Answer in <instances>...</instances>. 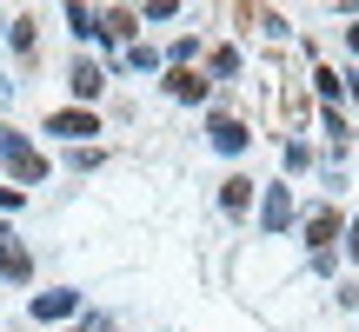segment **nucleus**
I'll use <instances>...</instances> for the list:
<instances>
[{"label": "nucleus", "instance_id": "6e6552de", "mask_svg": "<svg viewBox=\"0 0 359 332\" xmlns=\"http://www.w3.org/2000/svg\"><path fill=\"white\" fill-rule=\"evenodd\" d=\"M266 226H273V233L286 226V193H273V200H266Z\"/></svg>", "mask_w": 359, "mask_h": 332}, {"label": "nucleus", "instance_id": "f257e3e1", "mask_svg": "<svg viewBox=\"0 0 359 332\" xmlns=\"http://www.w3.org/2000/svg\"><path fill=\"white\" fill-rule=\"evenodd\" d=\"M0 160H13V173H20V179H40V173H47L40 153H34V146H20L13 133H0Z\"/></svg>", "mask_w": 359, "mask_h": 332}, {"label": "nucleus", "instance_id": "20e7f679", "mask_svg": "<svg viewBox=\"0 0 359 332\" xmlns=\"http://www.w3.org/2000/svg\"><path fill=\"white\" fill-rule=\"evenodd\" d=\"M67 306H74V293H53V299H34V319H60Z\"/></svg>", "mask_w": 359, "mask_h": 332}, {"label": "nucleus", "instance_id": "f03ea898", "mask_svg": "<svg viewBox=\"0 0 359 332\" xmlns=\"http://www.w3.org/2000/svg\"><path fill=\"white\" fill-rule=\"evenodd\" d=\"M213 146H219V153H240V146H246V127H240V120H213Z\"/></svg>", "mask_w": 359, "mask_h": 332}, {"label": "nucleus", "instance_id": "0eeeda50", "mask_svg": "<svg viewBox=\"0 0 359 332\" xmlns=\"http://www.w3.org/2000/svg\"><path fill=\"white\" fill-rule=\"evenodd\" d=\"M74 93H100V74H93V67H87V60H80V67H74Z\"/></svg>", "mask_w": 359, "mask_h": 332}, {"label": "nucleus", "instance_id": "9d476101", "mask_svg": "<svg viewBox=\"0 0 359 332\" xmlns=\"http://www.w3.org/2000/svg\"><path fill=\"white\" fill-rule=\"evenodd\" d=\"M353 53H359V27H353Z\"/></svg>", "mask_w": 359, "mask_h": 332}, {"label": "nucleus", "instance_id": "1a4fd4ad", "mask_svg": "<svg viewBox=\"0 0 359 332\" xmlns=\"http://www.w3.org/2000/svg\"><path fill=\"white\" fill-rule=\"evenodd\" d=\"M353 259H359V226H353Z\"/></svg>", "mask_w": 359, "mask_h": 332}, {"label": "nucleus", "instance_id": "39448f33", "mask_svg": "<svg viewBox=\"0 0 359 332\" xmlns=\"http://www.w3.org/2000/svg\"><path fill=\"white\" fill-rule=\"evenodd\" d=\"M173 93H180V100H200V93H206V80H200V74H187V67H180V74H173Z\"/></svg>", "mask_w": 359, "mask_h": 332}, {"label": "nucleus", "instance_id": "423d86ee", "mask_svg": "<svg viewBox=\"0 0 359 332\" xmlns=\"http://www.w3.org/2000/svg\"><path fill=\"white\" fill-rule=\"evenodd\" d=\"M306 233H313V246L333 240V233H339V213H313V226H306Z\"/></svg>", "mask_w": 359, "mask_h": 332}, {"label": "nucleus", "instance_id": "7ed1b4c3", "mask_svg": "<svg viewBox=\"0 0 359 332\" xmlns=\"http://www.w3.org/2000/svg\"><path fill=\"white\" fill-rule=\"evenodd\" d=\"M53 133H67V140H87V133H100V127H93V113H53Z\"/></svg>", "mask_w": 359, "mask_h": 332}]
</instances>
